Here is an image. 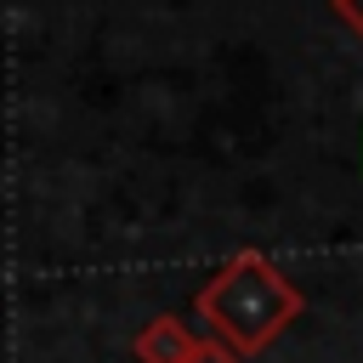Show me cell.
Here are the masks:
<instances>
[{"label": "cell", "mask_w": 363, "mask_h": 363, "mask_svg": "<svg viewBox=\"0 0 363 363\" xmlns=\"http://www.w3.org/2000/svg\"><path fill=\"white\" fill-rule=\"evenodd\" d=\"M329 6H335V17H340L357 40H363V0H329Z\"/></svg>", "instance_id": "4"}, {"label": "cell", "mask_w": 363, "mask_h": 363, "mask_svg": "<svg viewBox=\"0 0 363 363\" xmlns=\"http://www.w3.org/2000/svg\"><path fill=\"white\" fill-rule=\"evenodd\" d=\"M193 352H199V335H193L182 318H170V312L147 318V323L130 335V357H136V363H193Z\"/></svg>", "instance_id": "2"}, {"label": "cell", "mask_w": 363, "mask_h": 363, "mask_svg": "<svg viewBox=\"0 0 363 363\" xmlns=\"http://www.w3.org/2000/svg\"><path fill=\"white\" fill-rule=\"evenodd\" d=\"M306 295L272 267V255L261 250H238L227 255L193 295V312L210 323L216 340H227L238 357H261L295 318H301Z\"/></svg>", "instance_id": "1"}, {"label": "cell", "mask_w": 363, "mask_h": 363, "mask_svg": "<svg viewBox=\"0 0 363 363\" xmlns=\"http://www.w3.org/2000/svg\"><path fill=\"white\" fill-rule=\"evenodd\" d=\"M193 363H244V357H238V352H233L227 340L204 335V340H199V352H193Z\"/></svg>", "instance_id": "3"}]
</instances>
